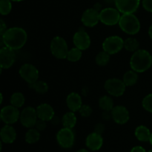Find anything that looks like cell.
<instances>
[{
    "label": "cell",
    "instance_id": "cell-1",
    "mask_svg": "<svg viewBox=\"0 0 152 152\" xmlns=\"http://www.w3.org/2000/svg\"><path fill=\"white\" fill-rule=\"evenodd\" d=\"M1 39L4 46L14 51L19 50L26 43L28 34L24 28L20 27H12L7 28L5 33L1 36Z\"/></svg>",
    "mask_w": 152,
    "mask_h": 152
},
{
    "label": "cell",
    "instance_id": "cell-2",
    "mask_svg": "<svg viewBox=\"0 0 152 152\" xmlns=\"http://www.w3.org/2000/svg\"><path fill=\"white\" fill-rule=\"evenodd\" d=\"M152 66V56L145 49H138L132 55L130 66L137 73H142L149 69Z\"/></svg>",
    "mask_w": 152,
    "mask_h": 152
},
{
    "label": "cell",
    "instance_id": "cell-3",
    "mask_svg": "<svg viewBox=\"0 0 152 152\" xmlns=\"http://www.w3.org/2000/svg\"><path fill=\"white\" fill-rule=\"evenodd\" d=\"M118 25L123 32L130 35L137 34L140 30L139 19L134 13L122 14Z\"/></svg>",
    "mask_w": 152,
    "mask_h": 152
},
{
    "label": "cell",
    "instance_id": "cell-4",
    "mask_svg": "<svg viewBox=\"0 0 152 152\" xmlns=\"http://www.w3.org/2000/svg\"><path fill=\"white\" fill-rule=\"evenodd\" d=\"M50 50L53 57L57 59L63 60L66 59L69 49L66 40L63 37L56 36L50 42Z\"/></svg>",
    "mask_w": 152,
    "mask_h": 152
},
{
    "label": "cell",
    "instance_id": "cell-5",
    "mask_svg": "<svg viewBox=\"0 0 152 152\" xmlns=\"http://www.w3.org/2000/svg\"><path fill=\"white\" fill-rule=\"evenodd\" d=\"M121 13L114 7H105L99 11V22L108 26H113L120 22Z\"/></svg>",
    "mask_w": 152,
    "mask_h": 152
},
{
    "label": "cell",
    "instance_id": "cell-6",
    "mask_svg": "<svg viewBox=\"0 0 152 152\" xmlns=\"http://www.w3.org/2000/svg\"><path fill=\"white\" fill-rule=\"evenodd\" d=\"M124 48V40L120 36L108 37L102 43V49L110 55L119 53Z\"/></svg>",
    "mask_w": 152,
    "mask_h": 152
},
{
    "label": "cell",
    "instance_id": "cell-7",
    "mask_svg": "<svg viewBox=\"0 0 152 152\" xmlns=\"http://www.w3.org/2000/svg\"><path fill=\"white\" fill-rule=\"evenodd\" d=\"M56 141L62 148L68 149L74 146L75 142V134L73 129L62 128L56 134Z\"/></svg>",
    "mask_w": 152,
    "mask_h": 152
},
{
    "label": "cell",
    "instance_id": "cell-8",
    "mask_svg": "<svg viewBox=\"0 0 152 152\" xmlns=\"http://www.w3.org/2000/svg\"><path fill=\"white\" fill-rule=\"evenodd\" d=\"M104 88L111 96L120 97L126 92V86L121 79L110 78L105 82Z\"/></svg>",
    "mask_w": 152,
    "mask_h": 152
},
{
    "label": "cell",
    "instance_id": "cell-9",
    "mask_svg": "<svg viewBox=\"0 0 152 152\" xmlns=\"http://www.w3.org/2000/svg\"><path fill=\"white\" fill-rule=\"evenodd\" d=\"M19 120L22 126L27 128H34L37 120H38V116H37V110L34 107H26L22 110L19 116Z\"/></svg>",
    "mask_w": 152,
    "mask_h": 152
},
{
    "label": "cell",
    "instance_id": "cell-10",
    "mask_svg": "<svg viewBox=\"0 0 152 152\" xmlns=\"http://www.w3.org/2000/svg\"><path fill=\"white\" fill-rule=\"evenodd\" d=\"M19 73L20 77L28 84H31L37 81L39 76L38 69L31 63L23 64L19 68Z\"/></svg>",
    "mask_w": 152,
    "mask_h": 152
},
{
    "label": "cell",
    "instance_id": "cell-11",
    "mask_svg": "<svg viewBox=\"0 0 152 152\" xmlns=\"http://www.w3.org/2000/svg\"><path fill=\"white\" fill-rule=\"evenodd\" d=\"M1 116V121L6 125H13L19 119L20 112L19 108L13 107V105H7L0 110Z\"/></svg>",
    "mask_w": 152,
    "mask_h": 152
},
{
    "label": "cell",
    "instance_id": "cell-12",
    "mask_svg": "<svg viewBox=\"0 0 152 152\" xmlns=\"http://www.w3.org/2000/svg\"><path fill=\"white\" fill-rule=\"evenodd\" d=\"M116 8L122 13H134L137 10L140 0H114Z\"/></svg>",
    "mask_w": 152,
    "mask_h": 152
},
{
    "label": "cell",
    "instance_id": "cell-13",
    "mask_svg": "<svg viewBox=\"0 0 152 152\" xmlns=\"http://www.w3.org/2000/svg\"><path fill=\"white\" fill-rule=\"evenodd\" d=\"M16 61V54L14 50L2 46L0 48V66L1 68L9 69L13 65Z\"/></svg>",
    "mask_w": 152,
    "mask_h": 152
},
{
    "label": "cell",
    "instance_id": "cell-14",
    "mask_svg": "<svg viewBox=\"0 0 152 152\" xmlns=\"http://www.w3.org/2000/svg\"><path fill=\"white\" fill-rule=\"evenodd\" d=\"M73 42L77 49L85 51L88 49L91 46V37L85 30H79L74 34Z\"/></svg>",
    "mask_w": 152,
    "mask_h": 152
},
{
    "label": "cell",
    "instance_id": "cell-15",
    "mask_svg": "<svg viewBox=\"0 0 152 152\" xmlns=\"http://www.w3.org/2000/svg\"><path fill=\"white\" fill-rule=\"evenodd\" d=\"M111 118L118 125H125L130 119V114L126 107L123 105L114 106L111 111Z\"/></svg>",
    "mask_w": 152,
    "mask_h": 152
},
{
    "label": "cell",
    "instance_id": "cell-16",
    "mask_svg": "<svg viewBox=\"0 0 152 152\" xmlns=\"http://www.w3.org/2000/svg\"><path fill=\"white\" fill-rule=\"evenodd\" d=\"M81 21L85 26L93 28L99 22V12L94 7L86 9L82 14Z\"/></svg>",
    "mask_w": 152,
    "mask_h": 152
},
{
    "label": "cell",
    "instance_id": "cell-17",
    "mask_svg": "<svg viewBox=\"0 0 152 152\" xmlns=\"http://www.w3.org/2000/svg\"><path fill=\"white\" fill-rule=\"evenodd\" d=\"M36 110H37L38 119H41V120L50 122L55 116L54 110H53V107L47 103H42V104L38 105Z\"/></svg>",
    "mask_w": 152,
    "mask_h": 152
},
{
    "label": "cell",
    "instance_id": "cell-18",
    "mask_svg": "<svg viewBox=\"0 0 152 152\" xmlns=\"http://www.w3.org/2000/svg\"><path fill=\"white\" fill-rule=\"evenodd\" d=\"M86 145L89 150L96 151L102 148L103 145V138L101 134L94 131L87 136L86 139Z\"/></svg>",
    "mask_w": 152,
    "mask_h": 152
},
{
    "label": "cell",
    "instance_id": "cell-19",
    "mask_svg": "<svg viewBox=\"0 0 152 152\" xmlns=\"http://www.w3.org/2000/svg\"><path fill=\"white\" fill-rule=\"evenodd\" d=\"M16 131L11 125H5L0 130V139L6 144H11L16 139Z\"/></svg>",
    "mask_w": 152,
    "mask_h": 152
},
{
    "label": "cell",
    "instance_id": "cell-20",
    "mask_svg": "<svg viewBox=\"0 0 152 152\" xmlns=\"http://www.w3.org/2000/svg\"><path fill=\"white\" fill-rule=\"evenodd\" d=\"M66 104L70 111L74 113L79 111L83 105V100L79 93L75 92L68 94L66 98Z\"/></svg>",
    "mask_w": 152,
    "mask_h": 152
},
{
    "label": "cell",
    "instance_id": "cell-21",
    "mask_svg": "<svg viewBox=\"0 0 152 152\" xmlns=\"http://www.w3.org/2000/svg\"><path fill=\"white\" fill-rule=\"evenodd\" d=\"M77 122V116H76L75 113L72 111L67 112L63 115L62 119H61V122H62L63 128H70V129H73L76 126Z\"/></svg>",
    "mask_w": 152,
    "mask_h": 152
},
{
    "label": "cell",
    "instance_id": "cell-22",
    "mask_svg": "<svg viewBox=\"0 0 152 152\" xmlns=\"http://www.w3.org/2000/svg\"><path fill=\"white\" fill-rule=\"evenodd\" d=\"M151 134V133L150 131V130L146 126H144V125H140V126H138L135 129L134 131V135L136 137V138L139 141L143 142H149Z\"/></svg>",
    "mask_w": 152,
    "mask_h": 152
},
{
    "label": "cell",
    "instance_id": "cell-23",
    "mask_svg": "<svg viewBox=\"0 0 152 152\" xmlns=\"http://www.w3.org/2000/svg\"><path fill=\"white\" fill-rule=\"evenodd\" d=\"M98 104L101 110L105 112H111L114 108V101L109 95H102L99 98Z\"/></svg>",
    "mask_w": 152,
    "mask_h": 152
},
{
    "label": "cell",
    "instance_id": "cell-24",
    "mask_svg": "<svg viewBox=\"0 0 152 152\" xmlns=\"http://www.w3.org/2000/svg\"><path fill=\"white\" fill-rule=\"evenodd\" d=\"M138 80L137 72L131 69L126 72L123 77V81L126 86H132L137 83Z\"/></svg>",
    "mask_w": 152,
    "mask_h": 152
},
{
    "label": "cell",
    "instance_id": "cell-25",
    "mask_svg": "<svg viewBox=\"0 0 152 152\" xmlns=\"http://www.w3.org/2000/svg\"><path fill=\"white\" fill-rule=\"evenodd\" d=\"M25 139L28 144H35L39 140L40 132L35 128H29L25 134Z\"/></svg>",
    "mask_w": 152,
    "mask_h": 152
},
{
    "label": "cell",
    "instance_id": "cell-26",
    "mask_svg": "<svg viewBox=\"0 0 152 152\" xmlns=\"http://www.w3.org/2000/svg\"><path fill=\"white\" fill-rule=\"evenodd\" d=\"M10 104L16 108H20L25 104V95L20 92H16L12 94L10 96Z\"/></svg>",
    "mask_w": 152,
    "mask_h": 152
},
{
    "label": "cell",
    "instance_id": "cell-27",
    "mask_svg": "<svg viewBox=\"0 0 152 152\" xmlns=\"http://www.w3.org/2000/svg\"><path fill=\"white\" fill-rule=\"evenodd\" d=\"M29 87L31 89H34L36 92L39 94H45L46 92L48 91L49 86L48 84L46 83L44 80H37V81L34 82V83L29 84Z\"/></svg>",
    "mask_w": 152,
    "mask_h": 152
},
{
    "label": "cell",
    "instance_id": "cell-28",
    "mask_svg": "<svg viewBox=\"0 0 152 152\" xmlns=\"http://www.w3.org/2000/svg\"><path fill=\"white\" fill-rule=\"evenodd\" d=\"M140 47V43L136 38L128 37L124 40V49L130 52H134L137 51Z\"/></svg>",
    "mask_w": 152,
    "mask_h": 152
},
{
    "label": "cell",
    "instance_id": "cell-29",
    "mask_svg": "<svg viewBox=\"0 0 152 152\" xmlns=\"http://www.w3.org/2000/svg\"><path fill=\"white\" fill-rule=\"evenodd\" d=\"M82 56H83V51L77 49V47H74L69 49L66 59L71 62H77L81 59Z\"/></svg>",
    "mask_w": 152,
    "mask_h": 152
},
{
    "label": "cell",
    "instance_id": "cell-30",
    "mask_svg": "<svg viewBox=\"0 0 152 152\" xmlns=\"http://www.w3.org/2000/svg\"><path fill=\"white\" fill-rule=\"evenodd\" d=\"M110 57H111V55L105 52V51H102L96 55L95 61L98 66H105L108 65V63H109Z\"/></svg>",
    "mask_w": 152,
    "mask_h": 152
},
{
    "label": "cell",
    "instance_id": "cell-31",
    "mask_svg": "<svg viewBox=\"0 0 152 152\" xmlns=\"http://www.w3.org/2000/svg\"><path fill=\"white\" fill-rule=\"evenodd\" d=\"M12 2L10 0H0V14L8 15L11 12Z\"/></svg>",
    "mask_w": 152,
    "mask_h": 152
},
{
    "label": "cell",
    "instance_id": "cell-32",
    "mask_svg": "<svg viewBox=\"0 0 152 152\" xmlns=\"http://www.w3.org/2000/svg\"><path fill=\"white\" fill-rule=\"evenodd\" d=\"M142 105L146 111L152 113V93L147 95L142 99Z\"/></svg>",
    "mask_w": 152,
    "mask_h": 152
},
{
    "label": "cell",
    "instance_id": "cell-33",
    "mask_svg": "<svg viewBox=\"0 0 152 152\" xmlns=\"http://www.w3.org/2000/svg\"><path fill=\"white\" fill-rule=\"evenodd\" d=\"M92 112H93V110L88 104H83L81 108L79 110L80 116L83 117H89L91 115Z\"/></svg>",
    "mask_w": 152,
    "mask_h": 152
},
{
    "label": "cell",
    "instance_id": "cell-34",
    "mask_svg": "<svg viewBox=\"0 0 152 152\" xmlns=\"http://www.w3.org/2000/svg\"><path fill=\"white\" fill-rule=\"evenodd\" d=\"M46 122H45V121H43V120H41V119H38V120H37L34 128H35L37 130H38L39 132L44 131L45 130V128H47V123H46Z\"/></svg>",
    "mask_w": 152,
    "mask_h": 152
},
{
    "label": "cell",
    "instance_id": "cell-35",
    "mask_svg": "<svg viewBox=\"0 0 152 152\" xmlns=\"http://www.w3.org/2000/svg\"><path fill=\"white\" fill-rule=\"evenodd\" d=\"M142 5L146 11L152 13V0H142Z\"/></svg>",
    "mask_w": 152,
    "mask_h": 152
},
{
    "label": "cell",
    "instance_id": "cell-36",
    "mask_svg": "<svg viewBox=\"0 0 152 152\" xmlns=\"http://www.w3.org/2000/svg\"><path fill=\"white\" fill-rule=\"evenodd\" d=\"M105 131V125L102 123H98L94 127V132L102 135V133Z\"/></svg>",
    "mask_w": 152,
    "mask_h": 152
},
{
    "label": "cell",
    "instance_id": "cell-37",
    "mask_svg": "<svg viewBox=\"0 0 152 152\" xmlns=\"http://www.w3.org/2000/svg\"><path fill=\"white\" fill-rule=\"evenodd\" d=\"M7 30V25L2 19H0V36H2Z\"/></svg>",
    "mask_w": 152,
    "mask_h": 152
},
{
    "label": "cell",
    "instance_id": "cell-38",
    "mask_svg": "<svg viewBox=\"0 0 152 152\" xmlns=\"http://www.w3.org/2000/svg\"><path fill=\"white\" fill-rule=\"evenodd\" d=\"M131 152H147V151L143 147L137 145V146H134V147L132 148V150H131Z\"/></svg>",
    "mask_w": 152,
    "mask_h": 152
},
{
    "label": "cell",
    "instance_id": "cell-39",
    "mask_svg": "<svg viewBox=\"0 0 152 152\" xmlns=\"http://www.w3.org/2000/svg\"><path fill=\"white\" fill-rule=\"evenodd\" d=\"M50 122H52V123L53 124V125H57V124H59V120H58L57 117H56V116H54V117L52 119V120L50 121Z\"/></svg>",
    "mask_w": 152,
    "mask_h": 152
},
{
    "label": "cell",
    "instance_id": "cell-40",
    "mask_svg": "<svg viewBox=\"0 0 152 152\" xmlns=\"http://www.w3.org/2000/svg\"><path fill=\"white\" fill-rule=\"evenodd\" d=\"M148 35H149L150 38L152 40V24L151 25V26L149 27V29H148Z\"/></svg>",
    "mask_w": 152,
    "mask_h": 152
},
{
    "label": "cell",
    "instance_id": "cell-41",
    "mask_svg": "<svg viewBox=\"0 0 152 152\" xmlns=\"http://www.w3.org/2000/svg\"><path fill=\"white\" fill-rule=\"evenodd\" d=\"M77 152H90L88 150H87V149H80V150H78L77 151Z\"/></svg>",
    "mask_w": 152,
    "mask_h": 152
},
{
    "label": "cell",
    "instance_id": "cell-42",
    "mask_svg": "<svg viewBox=\"0 0 152 152\" xmlns=\"http://www.w3.org/2000/svg\"><path fill=\"white\" fill-rule=\"evenodd\" d=\"M2 101H3V95H2V93L0 92V105L1 104Z\"/></svg>",
    "mask_w": 152,
    "mask_h": 152
},
{
    "label": "cell",
    "instance_id": "cell-43",
    "mask_svg": "<svg viewBox=\"0 0 152 152\" xmlns=\"http://www.w3.org/2000/svg\"><path fill=\"white\" fill-rule=\"evenodd\" d=\"M1 150H2V142L0 139V152L1 151Z\"/></svg>",
    "mask_w": 152,
    "mask_h": 152
},
{
    "label": "cell",
    "instance_id": "cell-44",
    "mask_svg": "<svg viewBox=\"0 0 152 152\" xmlns=\"http://www.w3.org/2000/svg\"><path fill=\"white\" fill-rule=\"evenodd\" d=\"M11 1H16V2H19V1H22L24 0H10Z\"/></svg>",
    "mask_w": 152,
    "mask_h": 152
},
{
    "label": "cell",
    "instance_id": "cell-45",
    "mask_svg": "<svg viewBox=\"0 0 152 152\" xmlns=\"http://www.w3.org/2000/svg\"><path fill=\"white\" fill-rule=\"evenodd\" d=\"M149 142H150V143H151V145H152V133H151V137H150Z\"/></svg>",
    "mask_w": 152,
    "mask_h": 152
},
{
    "label": "cell",
    "instance_id": "cell-46",
    "mask_svg": "<svg viewBox=\"0 0 152 152\" xmlns=\"http://www.w3.org/2000/svg\"><path fill=\"white\" fill-rule=\"evenodd\" d=\"M2 69H3L1 68V66H0V75H1V72H2Z\"/></svg>",
    "mask_w": 152,
    "mask_h": 152
},
{
    "label": "cell",
    "instance_id": "cell-47",
    "mask_svg": "<svg viewBox=\"0 0 152 152\" xmlns=\"http://www.w3.org/2000/svg\"><path fill=\"white\" fill-rule=\"evenodd\" d=\"M3 44V41H2V39H1V40H0V46H1V45ZM4 45V44H3Z\"/></svg>",
    "mask_w": 152,
    "mask_h": 152
},
{
    "label": "cell",
    "instance_id": "cell-48",
    "mask_svg": "<svg viewBox=\"0 0 152 152\" xmlns=\"http://www.w3.org/2000/svg\"><path fill=\"white\" fill-rule=\"evenodd\" d=\"M1 121V113H0V122Z\"/></svg>",
    "mask_w": 152,
    "mask_h": 152
},
{
    "label": "cell",
    "instance_id": "cell-49",
    "mask_svg": "<svg viewBox=\"0 0 152 152\" xmlns=\"http://www.w3.org/2000/svg\"><path fill=\"white\" fill-rule=\"evenodd\" d=\"M148 152H152V149H151L150 151H148Z\"/></svg>",
    "mask_w": 152,
    "mask_h": 152
}]
</instances>
